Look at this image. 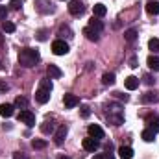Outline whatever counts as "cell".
<instances>
[{
  "label": "cell",
  "mask_w": 159,
  "mask_h": 159,
  "mask_svg": "<svg viewBox=\"0 0 159 159\" xmlns=\"http://www.w3.org/2000/svg\"><path fill=\"white\" fill-rule=\"evenodd\" d=\"M89 115H91V111H89V107H87V106H83V107H81V117H83V119H87Z\"/></svg>",
  "instance_id": "35"
},
{
  "label": "cell",
  "mask_w": 159,
  "mask_h": 159,
  "mask_svg": "<svg viewBox=\"0 0 159 159\" xmlns=\"http://www.w3.org/2000/svg\"><path fill=\"white\" fill-rule=\"evenodd\" d=\"M57 159H70V157H67V156H59Z\"/></svg>",
  "instance_id": "40"
},
{
  "label": "cell",
  "mask_w": 159,
  "mask_h": 159,
  "mask_svg": "<svg viewBox=\"0 0 159 159\" xmlns=\"http://www.w3.org/2000/svg\"><path fill=\"white\" fill-rule=\"evenodd\" d=\"M98 139H93V137H87V139H83V150H87V152H96L98 150Z\"/></svg>",
  "instance_id": "7"
},
{
  "label": "cell",
  "mask_w": 159,
  "mask_h": 159,
  "mask_svg": "<svg viewBox=\"0 0 159 159\" xmlns=\"http://www.w3.org/2000/svg\"><path fill=\"white\" fill-rule=\"evenodd\" d=\"M148 48L156 54V52H159V39H150L148 41Z\"/></svg>",
  "instance_id": "28"
},
{
  "label": "cell",
  "mask_w": 159,
  "mask_h": 159,
  "mask_svg": "<svg viewBox=\"0 0 159 159\" xmlns=\"http://www.w3.org/2000/svg\"><path fill=\"white\" fill-rule=\"evenodd\" d=\"M46 34H48L46 30H39V34H37V39H39V41H46Z\"/></svg>",
  "instance_id": "34"
},
{
  "label": "cell",
  "mask_w": 159,
  "mask_h": 159,
  "mask_svg": "<svg viewBox=\"0 0 159 159\" xmlns=\"http://www.w3.org/2000/svg\"><path fill=\"white\" fill-rule=\"evenodd\" d=\"M115 94H117V98L124 100V102H128V94H120V93H115Z\"/></svg>",
  "instance_id": "37"
},
{
  "label": "cell",
  "mask_w": 159,
  "mask_h": 159,
  "mask_svg": "<svg viewBox=\"0 0 159 159\" xmlns=\"http://www.w3.org/2000/svg\"><path fill=\"white\" fill-rule=\"evenodd\" d=\"M19 120H20V122H24V124H26V126H30V128H32V126H35V115H34L30 109H22V111L19 113Z\"/></svg>",
  "instance_id": "4"
},
{
  "label": "cell",
  "mask_w": 159,
  "mask_h": 159,
  "mask_svg": "<svg viewBox=\"0 0 159 159\" xmlns=\"http://www.w3.org/2000/svg\"><path fill=\"white\" fill-rule=\"evenodd\" d=\"M52 52H54L56 56H65V54H69V44L63 39L54 41V43H52Z\"/></svg>",
  "instance_id": "3"
},
{
  "label": "cell",
  "mask_w": 159,
  "mask_h": 159,
  "mask_svg": "<svg viewBox=\"0 0 159 159\" xmlns=\"http://www.w3.org/2000/svg\"><path fill=\"white\" fill-rule=\"evenodd\" d=\"M129 67H131V69H135V67H137V59H135V57H131V59H129Z\"/></svg>",
  "instance_id": "38"
},
{
  "label": "cell",
  "mask_w": 159,
  "mask_h": 159,
  "mask_svg": "<svg viewBox=\"0 0 159 159\" xmlns=\"http://www.w3.org/2000/svg\"><path fill=\"white\" fill-rule=\"evenodd\" d=\"M41 59L39 52L37 50H34V48H22L20 52H19V63L22 65V67H34L37 61Z\"/></svg>",
  "instance_id": "1"
},
{
  "label": "cell",
  "mask_w": 159,
  "mask_h": 159,
  "mask_svg": "<svg viewBox=\"0 0 159 159\" xmlns=\"http://www.w3.org/2000/svg\"><path fill=\"white\" fill-rule=\"evenodd\" d=\"M154 81H156V80L152 78L150 74H146V76H144V83H148V85H154Z\"/></svg>",
  "instance_id": "36"
},
{
  "label": "cell",
  "mask_w": 159,
  "mask_h": 159,
  "mask_svg": "<svg viewBox=\"0 0 159 159\" xmlns=\"http://www.w3.org/2000/svg\"><path fill=\"white\" fill-rule=\"evenodd\" d=\"M94 159H115V157L107 152V154H98V156H94Z\"/></svg>",
  "instance_id": "33"
},
{
  "label": "cell",
  "mask_w": 159,
  "mask_h": 159,
  "mask_svg": "<svg viewBox=\"0 0 159 159\" xmlns=\"http://www.w3.org/2000/svg\"><path fill=\"white\" fill-rule=\"evenodd\" d=\"M141 100H143L144 104H156V102L159 100V96H157V93H156V91H154V93H152V91H148V93H144V94H143V98H141Z\"/></svg>",
  "instance_id": "13"
},
{
  "label": "cell",
  "mask_w": 159,
  "mask_h": 159,
  "mask_svg": "<svg viewBox=\"0 0 159 159\" xmlns=\"http://www.w3.org/2000/svg\"><path fill=\"white\" fill-rule=\"evenodd\" d=\"M146 11H148L150 15H159V2L150 0V2L146 4Z\"/></svg>",
  "instance_id": "19"
},
{
  "label": "cell",
  "mask_w": 159,
  "mask_h": 159,
  "mask_svg": "<svg viewBox=\"0 0 159 159\" xmlns=\"http://www.w3.org/2000/svg\"><path fill=\"white\" fill-rule=\"evenodd\" d=\"M102 81H104V85H113L115 83V74L113 72H106L102 76Z\"/></svg>",
  "instance_id": "24"
},
{
  "label": "cell",
  "mask_w": 159,
  "mask_h": 159,
  "mask_svg": "<svg viewBox=\"0 0 159 159\" xmlns=\"http://www.w3.org/2000/svg\"><path fill=\"white\" fill-rule=\"evenodd\" d=\"M6 17H7V7L0 6V20H6Z\"/></svg>",
  "instance_id": "32"
},
{
  "label": "cell",
  "mask_w": 159,
  "mask_h": 159,
  "mask_svg": "<svg viewBox=\"0 0 159 159\" xmlns=\"http://www.w3.org/2000/svg\"><path fill=\"white\" fill-rule=\"evenodd\" d=\"M13 113H15V106H11V104H2V106H0V115H2V117L9 119Z\"/></svg>",
  "instance_id": "12"
},
{
  "label": "cell",
  "mask_w": 159,
  "mask_h": 159,
  "mask_svg": "<svg viewBox=\"0 0 159 159\" xmlns=\"http://www.w3.org/2000/svg\"><path fill=\"white\" fill-rule=\"evenodd\" d=\"M46 72H48V76H50V80L52 78H61L63 76V72H61V69L59 67H56V65H48V69H46Z\"/></svg>",
  "instance_id": "15"
},
{
  "label": "cell",
  "mask_w": 159,
  "mask_h": 159,
  "mask_svg": "<svg viewBox=\"0 0 159 159\" xmlns=\"http://www.w3.org/2000/svg\"><path fill=\"white\" fill-rule=\"evenodd\" d=\"M65 137H67V126L63 124V126L57 128V131H56V135H54V143H56L57 146H61L63 141H65Z\"/></svg>",
  "instance_id": "6"
},
{
  "label": "cell",
  "mask_w": 159,
  "mask_h": 159,
  "mask_svg": "<svg viewBox=\"0 0 159 159\" xmlns=\"http://www.w3.org/2000/svg\"><path fill=\"white\" fill-rule=\"evenodd\" d=\"M146 122L150 124V129H154V131L157 133L159 131V119L157 117H156V115H148V117H146Z\"/></svg>",
  "instance_id": "20"
},
{
  "label": "cell",
  "mask_w": 159,
  "mask_h": 159,
  "mask_svg": "<svg viewBox=\"0 0 159 159\" xmlns=\"http://www.w3.org/2000/svg\"><path fill=\"white\" fill-rule=\"evenodd\" d=\"M89 28H91V30H94V32H98V34H100V32H102V30H104V22H102V20H100V19H98V17H93V19H91V20H89Z\"/></svg>",
  "instance_id": "11"
},
{
  "label": "cell",
  "mask_w": 159,
  "mask_h": 159,
  "mask_svg": "<svg viewBox=\"0 0 159 159\" xmlns=\"http://www.w3.org/2000/svg\"><path fill=\"white\" fill-rule=\"evenodd\" d=\"M146 63H148V67H150L152 70L159 72V57L157 56H150V57L146 59Z\"/></svg>",
  "instance_id": "21"
},
{
  "label": "cell",
  "mask_w": 159,
  "mask_h": 159,
  "mask_svg": "<svg viewBox=\"0 0 159 159\" xmlns=\"http://www.w3.org/2000/svg\"><path fill=\"white\" fill-rule=\"evenodd\" d=\"M93 13H94V17H104L106 13H107V7L104 6V4H94V7H93Z\"/></svg>",
  "instance_id": "17"
},
{
  "label": "cell",
  "mask_w": 159,
  "mask_h": 159,
  "mask_svg": "<svg viewBox=\"0 0 159 159\" xmlns=\"http://www.w3.org/2000/svg\"><path fill=\"white\" fill-rule=\"evenodd\" d=\"M2 30H4L6 34H13V32H15V24L9 22V20H4V22H2Z\"/></svg>",
  "instance_id": "25"
},
{
  "label": "cell",
  "mask_w": 159,
  "mask_h": 159,
  "mask_svg": "<svg viewBox=\"0 0 159 159\" xmlns=\"http://www.w3.org/2000/svg\"><path fill=\"white\" fill-rule=\"evenodd\" d=\"M13 159H26V156H24V154H20V152H19V154H15V156H13Z\"/></svg>",
  "instance_id": "39"
},
{
  "label": "cell",
  "mask_w": 159,
  "mask_h": 159,
  "mask_svg": "<svg viewBox=\"0 0 159 159\" xmlns=\"http://www.w3.org/2000/svg\"><path fill=\"white\" fill-rule=\"evenodd\" d=\"M109 107H111V111H109V120H111L115 126H120V124L124 122V117H122V106L113 104V106H109Z\"/></svg>",
  "instance_id": "2"
},
{
  "label": "cell",
  "mask_w": 159,
  "mask_h": 159,
  "mask_svg": "<svg viewBox=\"0 0 159 159\" xmlns=\"http://www.w3.org/2000/svg\"><path fill=\"white\" fill-rule=\"evenodd\" d=\"M141 137H143V141H146V143H154V141H156V131L150 129V128H146Z\"/></svg>",
  "instance_id": "18"
},
{
  "label": "cell",
  "mask_w": 159,
  "mask_h": 159,
  "mask_svg": "<svg viewBox=\"0 0 159 159\" xmlns=\"http://www.w3.org/2000/svg\"><path fill=\"white\" fill-rule=\"evenodd\" d=\"M89 137H93V139H104V129L98 124H91L89 126Z\"/></svg>",
  "instance_id": "10"
},
{
  "label": "cell",
  "mask_w": 159,
  "mask_h": 159,
  "mask_svg": "<svg viewBox=\"0 0 159 159\" xmlns=\"http://www.w3.org/2000/svg\"><path fill=\"white\" fill-rule=\"evenodd\" d=\"M69 11H70V15L78 17V15H81V13L85 11V7H83V4H81L80 0H70V2H69Z\"/></svg>",
  "instance_id": "5"
},
{
  "label": "cell",
  "mask_w": 159,
  "mask_h": 159,
  "mask_svg": "<svg viewBox=\"0 0 159 159\" xmlns=\"http://www.w3.org/2000/svg\"><path fill=\"white\" fill-rule=\"evenodd\" d=\"M9 6H11V9H20L22 2H20V0H11V2H9Z\"/></svg>",
  "instance_id": "31"
},
{
  "label": "cell",
  "mask_w": 159,
  "mask_h": 159,
  "mask_svg": "<svg viewBox=\"0 0 159 159\" xmlns=\"http://www.w3.org/2000/svg\"><path fill=\"white\" fill-rule=\"evenodd\" d=\"M119 156H120V159H131L133 157V150H131L129 146H120Z\"/></svg>",
  "instance_id": "16"
},
{
  "label": "cell",
  "mask_w": 159,
  "mask_h": 159,
  "mask_svg": "<svg viewBox=\"0 0 159 159\" xmlns=\"http://www.w3.org/2000/svg\"><path fill=\"white\" fill-rule=\"evenodd\" d=\"M39 87L41 89H48V91H52V81H50V80H41Z\"/></svg>",
  "instance_id": "30"
},
{
  "label": "cell",
  "mask_w": 159,
  "mask_h": 159,
  "mask_svg": "<svg viewBox=\"0 0 159 159\" xmlns=\"http://www.w3.org/2000/svg\"><path fill=\"white\" fill-rule=\"evenodd\" d=\"M124 85H126L128 91H135V89L139 87V78H135V76H128L126 81H124Z\"/></svg>",
  "instance_id": "14"
},
{
  "label": "cell",
  "mask_w": 159,
  "mask_h": 159,
  "mask_svg": "<svg viewBox=\"0 0 159 159\" xmlns=\"http://www.w3.org/2000/svg\"><path fill=\"white\" fill-rule=\"evenodd\" d=\"M63 104H65V107L72 109V107H76L80 104V98L76 94H65V96H63Z\"/></svg>",
  "instance_id": "8"
},
{
  "label": "cell",
  "mask_w": 159,
  "mask_h": 159,
  "mask_svg": "<svg viewBox=\"0 0 159 159\" xmlns=\"http://www.w3.org/2000/svg\"><path fill=\"white\" fill-rule=\"evenodd\" d=\"M54 129H56V126H54L52 122H44V124L41 126V131H43V133H46V135H48V133H52Z\"/></svg>",
  "instance_id": "26"
},
{
  "label": "cell",
  "mask_w": 159,
  "mask_h": 159,
  "mask_svg": "<svg viewBox=\"0 0 159 159\" xmlns=\"http://www.w3.org/2000/svg\"><path fill=\"white\" fill-rule=\"evenodd\" d=\"M124 39L128 41V43H133V41L137 39V30H133V28L126 30V32H124Z\"/></svg>",
  "instance_id": "22"
},
{
  "label": "cell",
  "mask_w": 159,
  "mask_h": 159,
  "mask_svg": "<svg viewBox=\"0 0 159 159\" xmlns=\"http://www.w3.org/2000/svg\"><path fill=\"white\" fill-rule=\"evenodd\" d=\"M32 146H34L35 150H41V148L46 146V141H43V139H34V141H32Z\"/></svg>",
  "instance_id": "29"
},
{
  "label": "cell",
  "mask_w": 159,
  "mask_h": 159,
  "mask_svg": "<svg viewBox=\"0 0 159 159\" xmlns=\"http://www.w3.org/2000/svg\"><path fill=\"white\" fill-rule=\"evenodd\" d=\"M50 93L52 91H48V89H37V93H35V100L39 102V104H46L48 100H50Z\"/></svg>",
  "instance_id": "9"
},
{
  "label": "cell",
  "mask_w": 159,
  "mask_h": 159,
  "mask_svg": "<svg viewBox=\"0 0 159 159\" xmlns=\"http://www.w3.org/2000/svg\"><path fill=\"white\" fill-rule=\"evenodd\" d=\"M15 106L20 107V109H26V107H28V100H26L24 96H19V98L15 100Z\"/></svg>",
  "instance_id": "27"
},
{
  "label": "cell",
  "mask_w": 159,
  "mask_h": 159,
  "mask_svg": "<svg viewBox=\"0 0 159 159\" xmlns=\"http://www.w3.org/2000/svg\"><path fill=\"white\" fill-rule=\"evenodd\" d=\"M0 43H2V35H0Z\"/></svg>",
  "instance_id": "41"
},
{
  "label": "cell",
  "mask_w": 159,
  "mask_h": 159,
  "mask_svg": "<svg viewBox=\"0 0 159 159\" xmlns=\"http://www.w3.org/2000/svg\"><path fill=\"white\" fill-rule=\"evenodd\" d=\"M83 34L87 35V39H89V41H94V43L98 41V32H94V30H91L89 26H87V28L83 30Z\"/></svg>",
  "instance_id": "23"
}]
</instances>
